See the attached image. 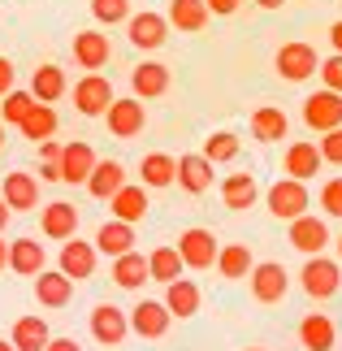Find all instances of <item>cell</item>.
Here are the masks:
<instances>
[{
    "label": "cell",
    "instance_id": "1",
    "mask_svg": "<svg viewBox=\"0 0 342 351\" xmlns=\"http://www.w3.org/2000/svg\"><path fill=\"white\" fill-rule=\"evenodd\" d=\"M265 204H269V213L278 221H295V217H304V213H308L312 199H308V186L299 182V178H282V182L269 186Z\"/></svg>",
    "mask_w": 342,
    "mask_h": 351
},
{
    "label": "cell",
    "instance_id": "2",
    "mask_svg": "<svg viewBox=\"0 0 342 351\" xmlns=\"http://www.w3.org/2000/svg\"><path fill=\"white\" fill-rule=\"evenodd\" d=\"M273 65H278V74L286 78V83H304V78L317 74V48L304 44V39H295V44H282L278 57H273Z\"/></svg>",
    "mask_w": 342,
    "mask_h": 351
},
{
    "label": "cell",
    "instance_id": "3",
    "mask_svg": "<svg viewBox=\"0 0 342 351\" xmlns=\"http://www.w3.org/2000/svg\"><path fill=\"white\" fill-rule=\"evenodd\" d=\"M217 234L204 230V226H191V230L178 234V256H182V269H212L217 261Z\"/></svg>",
    "mask_w": 342,
    "mask_h": 351
},
{
    "label": "cell",
    "instance_id": "4",
    "mask_svg": "<svg viewBox=\"0 0 342 351\" xmlns=\"http://www.w3.org/2000/svg\"><path fill=\"white\" fill-rule=\"evenodd\" d=\"M299 278H304V291L312 300H330V295H338V287H342V269H338V261H330V256H308Z\"/></svg>",
    "mask_w": 342,
    "mask_h": 351
},
{
    "label": "cell",
    "instance_id": "5",
    "mask_svg": "<svg viewBox=\"0 0 342 351\" xmlns=\"http://www.w3.org/2000/svg\"><path fill=\"white\" fill-rule=\"evenodd\" d=\"M126 35H130V44H134V48L156 52V48L169 39V22H165V13L143 9V13H130V18H126Z\"/></svg>",
    "mask_w": 342,
    "mask_h": 351
},
{
    "label": "cell",
    "instance_id": "6",
    "mask_svg": "<svg viewBox=\"0 0 342 351\" xmlns=\"http://www.w3.org/2000/svg\"><path fill=\"white\" fill-rule=\"evenodd\" d=\"M252 295L260 304H282L286 300V291H291V278H286V269L278 261H260L252 265Z\"/></svg>",
    "mask_w": 342,
    "mask_h": 351
},
{
    "label": "cell",
    "instance_id": "7",
    "mask_svg": "<svg viewBox=\"0 0 342 351\" xmlns=\"http://www.w3.org/2000/svg\"><path fill=\"white\" fill-rule=\"evenodd\" d=\"M113 83H108L104 74H87V78H78L74 83V104H78V113L83 117H104V109L113 104Z\"/></svg>",
    "mask_w": 342,
    "mask_h": 351
},
{
    "label": "cell",
    "instance_id": "8",
    "mask_svg": "<svg viewBox=\"0 0 342 351\" xmlns=\"http://www.w3.org/2000/svg\"><path fill=\"white\" fill-rule=\"evenodd\" d=\"M126 334H130V317L117 304H95V313H91V339L95 343L117 347V343H126Z\"/></svg>",
    "mask_w": 342,
    "mask_h": 351
},
{
    "label": "cell",
    "instance_id": "9",
    "mask_svg": "<svg viewBox=\"0 0 342 351\" xmlns=\"http://www.w3.org/2000/svg\"><path fill=\"white\" fill-rule=\"evenodd\" d=\"M126 317H130V330L139 334V339H165V330H169V321H173L169 308L160 304V300H139Z\"/></svg>",
    "mask_w": 342,
    "mask_h": 351
},
{
    "label": "cell",
    "instance_id": "10",
    "mask_svg": "<svg viewBox=\"0 0 342 351\" xmlns=\"http://www.w3.org/2000/svg\"><path fill=\"white\" fill-rule=\"evenodd\" d=\"M304 121L312 130H334L342 126V96L338 91H312V96L304 100Z\"/></svg>",
    "mask_w": 342,
    "mask_h": 351
},
{
    "label": "cell",
    "instance_id": "11",
    "mask_svg": "<svg viewBox=\"0 0 342 351\" xmlns=\"http://www.w3.org/2000/svg\"><path fill=\"white\" fill-rule=\"evenodd\" d=\"M104 117H108V130L117 134V139H134V134H143V126H147V113H143V100H113L104 109Z\"/></svg>",
    "mask_w": 342,
    "mask_h": 351
},
{
    "label": "cell",
    "instance_id": "12",
    "mask_svg": "<svg viewBox=\"0 0 342 351\" xmlns=\"http://www.w3.org/2000/svg\"><path fill=\"white\" fill-rule=\"evenodd\" d=\"M95 243H83V239H65V247H61V274L70 278V282H87L95 274Z\"/></svg>",
    "mask_w": 342,
    "mask_h": 351
},
{
    "label": "cell",
    "instance_id": "13",
    "mask_svg": "<svg viewBox=\"0 0 342 351\" xmlns=\"http://www.w3.org/2000/svg\"><path fill=\"white\" fill-rule=\"evenodd\" d=\"M325 243H330V226H325L321 217H312V213H304V217L291 221V247H299L304 256H321Z\"/></svg>",
    "mask_w": 342,
    "mask_h": 351
},
{
    "label": "cell",
    "instance_id": "14",
    "mask_svg": "<svg viewBox=\"0 0 342 351\" xmlns=\"http://www.w3.org/2000/svg\"><path fill=\"white\" fill-rule=\"evenodd\" d=\"M182 191L191 195H204L212 186V160L204 152H191V156H178V178H173Z\"/></svg>",
    "mask_w": 342,
    "mask_h": 351
},
{
    "label": "cell",
    "instance_id": "15",
    "mask_svg": "<svg viewBox=\"0 0 342 351\" xmlns=\"http://www.w3.org/2000/svg\"><path fill=\"white\" fill-rule=\"evenodd\" d=\"M130 87H134V100H156V96H165V91H169V65H160V61L134 65Z\"/></svg>",
    "mask_w": 342,
    "mask_h": 351
},
{
    "label": "cell",
    "instance_id": "16",
    "mask_svg": "<svg viewBox=\"0 0 342 351\" xmlns=\"http://www.w3.org/2000/svg\"><path fill=\"white\" fill-rule=\"evenodd\" d=\"M39 230H44L48 239H57V243L74 239V234H78V208H74V204H65V199L48 204L44 213H39Z\"/></svg>",
    "mask_w": 342,
    "mask_h": 351
},
{
    "label": "cell",
    "instance_id": "17",
    "mask_svg": "<svg viewBox=\"0 0 342 351\" xmlns=\"http://www.w3.org/2000/svg\"><path fill=\"white\" fill-rule=\"evenodd\" d=\"M74 295V282L61 274V269H39L35 274V300L44 308H65Z\"/></svg>",
    "mask_w": 342,
    "mask_h": 351
},
{
    "label": "cell",
    "instance_id": "18",
    "mask_svg": "<svg viewBox=\"0 0 342 351\" xmlns=\"http://www.w3.org/2000/svg\"><path fill=\"white\" fill-rule=\"evenodd\" d=\"M74 61L83 65L87 74L104 70V65H108V35H100V31H78L74 35Z\"/></svg>",
    "mask_w": 342,
    "mask_h": 351
},
{
    "label": "cell",
    "instance_id": "19",
    "mask_svg": "<svg viewBox=\"0 0 342 351\" xmlns=\"http://www.w3.org/2000/svg\"><path fill=\"white\" fill-rule=\"evenodd\" d=\"M108 208H113V221L139 226V221L147 217V208H152V204H147V191H143V186H130V182H126L113 199H108Z\"/></svg>",
    "mask_w": 342,
    "mask_h": 351
},
{
    "label": "cell",
    "instance_id": "20",
    "mask_svg": "<svg viewBox=\"0 0 342 351\" xmlns=\"http://www.w3.org/2000/svg\"><path fill=\"white\" fill-rule=\"evenodd\" d=\"M61 182H87V173L95 169V152H91V143H65L61 147Z\"/></svg>",
    "mask_w": 342,
    "mask_h": 351
},
{
    "label": "cell",
    "instance_id": "21",
    "mask_svg": "<svg viewBox=\"0 0 342 351\" xmlns=\"http://www.w3.org/2000/svg\"><path fill=\"white\" fill-rule=\"evenodd\" d=\"M83 186H87L95 199H113L121 186H126V169H121L117 160H95V169L87 173Z\"/></svg>",
    "mask_w": 342,
    "mask_h": 351
},
{
    "label": "cell",
    "instance_id": "22",
    "mask_svg": "<svg viewBox=\"0 0 342 351\" xmlns=\"http://www.w3.org/2000/svg\"><path fill=\"white\" fill-rule=\"evenodd\" d=\"M0 199L9 204V213H26L39 204V182L35 173H9L5 178V191H0Z\"/></svg>",
    "mask_w": 342,
    "mask_h": 351
},
{
    "label": "cell",
    "instance_id": "23",
    "mask_svg": "<svg viewBox=\"0 0 342 351\" xmlns=\"http://www.w3.org/2000/svg\"><path fill=\"white\" fill-rule=\"evenodd\" d=\"M160 304L169 308V317L186 321V317L199 313V287H195V282H186V278H173L169 287H165V300H160Z\"/></svg>",
    "mask_w": 342,
    "mask_h": 351
},
{
    "label": "cell",
    "instance_id": "24",
    "mask_svg": "<svg viewBox=\"0 0 342 351\" xmlns=\"http://www.w3.org/2000/svg\"><path fill=\"white\" fill-rule=\"evenodd\" d=\"M208 5L204 0H169V13H165V22L169 26H178V31H186V35H195V31H204L208 26Z\"/></svg>",
    "mask_w": 342,
    "mask_h": 351
},
{
    "label": "cell",
    "instance_id": "25",
    "mask_svg": "<svg viewBox=\"0 0 342 351\" xmlns=\"http://www.w3.org/2000/svg\"><path fill=\"white\" fill-rule=\"evenodd\" d=\"M321 152H317V143H291L286 147V173H291V178H299V182H308V178H317L321 173Z\"/></svg>",
    "mask_w": 342,
    "mask_h": 351
},
{
    "label": "cell",
    "instance_id": "26",
    "mask_svg": "<svg viewBox=\"0 0 342 351\" xmlns=\"http://www.w3.org/2000/svg\"><path fill=\"white\" fill-rule=\"evenodd\" d=\"M95 252H104V256H126L134 252V226L126 221H104L100 230H95Z\"/></svg>",
    "mask_w": 342,
    "mask_h": 351
},
{
    "label": "cell",
    "instance_id": "27",
    "mask_svg": "<svg viewBox=\"0 0 342 351\" xmlns=\"http://www.w3.org/2000/svg\"><path fill=\"white\" fill-rule=\"evenodd\" d=\"M286 130H291V121H286V113L278 104H260L252 113V134L260 143H278V139H286Z\"/></svg>",
    "mask_w": 342,
    "mask_h": 351
},
{
    "label": "cell",
    "instance_id": "28",
    "mask_svg": "<svg viewBox=\"0 0 342 351\" xmlns=\"http://www.w3.org/2000/svg\"><path fill=\"white\" fill-rule=\"evenodd\" d=\"M48 339H52V334H48L44 317H18V321H13V334H9V343L18 351H44Z\"/></svg>",
    "mask_w": 342,
    "mask_h": 351
},
{
    "label": "cell",
    "instance_id": "29",
    "mask_svg": "<svg viewBox=\"0 0 342 351\" xmlns=\"http://www.w3.org/2000/svg\"><path fill=\"white\" fill-rule=\"evenodd\" d=\"M334 321L325 317V313H312V317H304L299 321V343H304L308 351H330L334 347Z\"/></svg>",
    "mask_w": 342,
    "mask_h": 351
},
{
    "label": "cell",
    "instance_id": "30",
    "mask_svg": "<svg viewBox=\"0 0 342 351\" xmlns=\"http://www.w3.org/2000/svg\"><path fill=\"white\" fill-rule=\"evenodd\" d=\"M9 269L22 274V278H35L39 269H44V243H35V239L9 243Z\"/></svg>",
    "mask_w": 342,
    "mask_h": 351
},
{
    "label": "cell",
    "instance_id": "31",
    "mask_svg": "<svg viewBox=\"0 0 342 351\" xmlns=\"http://www.w3.org/2000/svg\"><path fill=\"white\" fill-rule=\"evenodd\" d=\"M221 199H225V208L243 213V208H252L260 199V186H256L252 173H230V178L221 182Z\"/></svg>",
    "mask_w": 342,
    "mask_h": 351
},
{
    "label": "cell",
    "instance_id": "32",
    "mask_svg": "<svg viewBox=\"0 0 342 351\" xmlns=\"http://www.w3.org/2000/svg\"><path fill=\"white\" fill-rule=\"evenodd\" d=\"M113 282L121 291H139L147 282V256L139 252H126V256H113Z\"/></svg>",
    "mask_w": 342,
    "mask_h": 351
},
{
    "label": "cell",
    "instance_id": "33",
    "mask_svg": "<svg viewBox=\"0 0 342 351\" xmlns=\"http://www.w3.org/2000/svg\"><path fill=\"white\" fill-rule=\"evenodd\" d=\"M31 96L39 104H52L65 96V70L61 65H39V70L31 74Z\"/></svg>",
    "mask_w": 342,
    "mask_h": 351
},
{
    "label": "cell",
    "instance_id": "34",
    "mask_svg": "<svg viewBox=\"0 0 342 351\" xmlns=\"http://www.w3.org/2000/svg\"><path fill=\"white\" fill-rule=\"evenodd\" d=\"M139 173H143V186H173L178 160H173L169 152H147L143 165H139Z\"/></svg>",
    "mask_w": 342,
    "mask_h": 351
},
{
    "label": "cell",
    "instance_id": "35",
    "mask_svg": "<svg viewBox=\"0 0 342 351\" xmlns=\"http://www.w3.org/2000/svg\"><path fill=\"white\" fill-rule=\"evenodd\" d=\"M18 130H22V139H35V143L52 139V134H57V113H52V104H35V109L22 117Z\"/></svg>",
    "mask_w": 342,
    "mask_h": 351
},
{
    "label": "cell",
    "instance_id": "36",
    "mask_svg": "<svg viewBox=\"0 0 342 351\" xmlns=\"http://www.w3.org/2000/svg\"><path fill=\"white\" fill-rule=\"evenodd\" d=\"M182 278V256H178V247H156L152 256H147V282H169Z\"/></svg>",
    "mask_w": 342,
    "mask_h": 351
},
{
    "label": "cell",
    "instance_id": "37",
    "mask_svg": "<svg viewBox=\"0 0 342 351\" xmlns=\"http://www.w3.org/2000/svg\"><path fill=\"white\" fill-rule=\"evenodd\" d=\"M212 265L221 269V278H234V282H239V278H247V274H252V265H256V261H252V252L243 247V243H230V247L217 252V261H212Z\"/></svg>",
    "mask_w": 342,
    "mask_h": 351
},
{
    "label": "cell",
    "instance_id": "38",
    "mask_svg": "<svg viewBox=\"0 0 342 351\" xmlns=\"http://www.w3.org/2000/svg\"><path fill=\"white\" fill-rule=\"evenodd\" d=\"M0 100H5V104H0V121H5V126H22V117L39 104L31 91H18V87H13L9 96H0Z\"/></svg>",
    "mask_w": 342,
    "mask_h": 351
},
{
    "label": "cell",
    "instance_id": "39",
    "mask_svg": "<svg viewBox=\"0 0 342 351\" xmlns=\"http://www.w3.org/2000/svg\"><path fill=\"white\" fill-rule=\"evenodd\" d=\"M204 156L212 160V165H225V160H234L239 156V134H230V130H217L204 139Z\"/></svg>",
    "mask_w": 342,
    "mask_h": 351
},
{
    "label": "cell",
    "instance_id": "40",
    "mask_svg": "<svg viewBox=\"0 0 342 351\" xmlns=\"http://www.w3.org/2000/svg\"><path fill=\"white\" fill-rule=\"evenodd\" d=\"M91 13L100 26H117L130 18V0H91Z\"/></svg>",
    "mask_w": 342,
    "mask_h": 351
},
{
    "label": "cell",
    "instance_id": "41",
    "mask_svg": "<svg viewBox=\"0 0 342 351\" xmlns=\"http://www.w3.org/2000/svg\"><path fill=\"white\" fill-rule=\"evenodd\" d=\"M317 152H321V160H325V165H342V126L325 130V139L317 143Z\"/></svg>",
    "mask_w": 342,
    "mask_h": 351
},
{
    "label": "cell",
    "instance_id": "42",
    "mask_svg": "<svg viewBox=\"0 0 342 351\" xmlns=\"http://www.w3.org/2000/svg\"><path fill=\"white\" fill-rule=\"evenodd\" d=\"M317 74H321L325 91H338V96H342V57H338V52H334L330 61H321V65H317Z\"/></svg>",
    "mask_w": 342,
    "mask_h": 351
},
{
    "label": "cell",
    "instance_id": "43",
    "mask_svg": "<svg viewBox=\"0 0 342 351\" xmlns=\"http://www.w3.org/2000/svg\"><path fill=\"white\" fill-rule=\"evenodd\" d=\"M321 208L330 213V217H342V178H330L321 186Z\"/></svg>",
    "mask_w": 342,
    "mask_h": 351
},
{
    "label": "cell",
    "instance_id": "44",
    "mask_svg": "<svg viewBox=\"0 0 342 351\" xmlns=\"http://www.w3.org/2000/svg\"><path fill=\"white\" fill-rule=\"evenodd\" d=\"M208 5V13H217V18H230V13H239L243 0H204Z\"/></svg>",
    "mask_w": 342,
    "mask_h": 351
},
{
    "label": "cell",
    "instance_id": "45",
    "mask_svg": "<svg viewBox=\"0 0 342 351\" xmlns=\"http://www.w3.org/2000/svg\"><path fill=\"white\" fill-rule=\"evenodd\" d=\"M9 91H13V61L0 57V96H9Z\"/></svg>",
    "mask_w": 342,
    "mask_h": 351
},
{
    "label": "cell",
    "instance_id": "46",
    "mask_svg": "<svg viewBox=\"0 0 342 351\" xmlns=\"http://www.w3.org/2000/svg\"><path fill=\"white\" fill-rule=\"evenodd\" d=\"M61 147H65V143H57V139H44V143H39V156H44V160H61Z\"/></svg>",
    "mask_w": 342,
    "mask_h": 351
},
{
    "label": "cell",
    "instance_id": "47",
    "mask_svg": "<svg viewBox=\"0 0 342 351\" xmlns=\"http://www.w3.org/2000/svg\"><path fill=\"white\" fill-rule=\"evenodd\" d=\"M39 178H44V182H61V165H57V160H44V169H39Z\"/></svg>",
    "mask_w": 342,
    "mask_h": 351
},
{
    "label": "cell",
    "instance_id": "48",
    "mask_svg": "<svg viewBox=\"0 0 342 351\" xmlns=\"http://www.w3.org/2000/svg\"><path fill=\"white\" fill-rule=\"evenodd\" d=\"M44 351H83V347H78L74 339H48V347Z\"/></svg>",
    "mask_w": 342,
    "mask_h": 351
},
{
    "label": "cell",
    "instance_id": "49",
    "mask_svg": "<svg viewBox=\"0 0 342 351\" xmlns=\"http://www.w3.org/2000/svg\"><path fill=\"white\" fill-rule=\"evenodd\" d=\"M330 44H334V52L342 57V22H334V26H330Z\"/></svg>",
    "mask_w": 342,
    "mask_h": 351
},
{
    "label": "cell",
    "instance_id": "50",
    "mask_svg": "<svg viewBox=\"0 0 342 351\" xmlns=\"http://www.w3.org/2000/svg\"><path fill=\"white\" fill-rule=\"evenodd\" d=\"M5 226H9V204L0 199V234H5Z\"/></svg>",
    "mask_w": 342,
    "mask_h": 351
},
{
    "label": "cell",
    "instance_id": "51",
    "mask_svg": "<svg viewBox=\"0 0 342 351\" xmlns=\"http://www.w3.org/2000/svg\"><path fill=\"white\" fill-rule=\"evenodd\" d=\"M5 265H9V243L0 239V269H5Z\"/></svg>",
    "mask_w": 342,
    "mask_h": 351
},
{
    "label": "cell",
    "instance_id": "52",
    "mask_svg": "<svg viewBox=\"0 0 342 351\" xmlns=\"http://www.w3.org/2000/svg\"><path fill=\"white\" fill-rule=\"evenodd\" d=\"M256 5H260V9H282L286 0H256Z\"/></svg>",
    "mask_w": 342,
    "mask_h": 351
},
{
    "label": "cell",
    "instance_id": "53",
    "mask_svg": "<svg viewBox=\"0 0 342 351\" xmlns=\"http://www.w3.org/2000/svg\"><path fill=\"white\" fill-rule=\"evenodd\" d=\"M0 351H18V347H13V343H5V339H0Z\"/></svg>",
    "mask_w": 342,
    "mask_h": 351
},
{
    "label": "cell",
    "instance_id": "54",
    "mask_svg": "<svg viewBox=\"0 0 342 351\" xmlns=\"http://www.w3.org/2000/svg\"><path fill=\"white\" fill-rule=\"evenodd\" d=\"M0 147H5V121H0Z\"/></svg>",
    "mask_w": 342,
    "mask_h": 351
},
{
    "label": "cell",
    "instance_id": "55",
    "mask_svg": "<svg viewBox=\"0 0 342 351\" xmlns=\"http://www.w3.org/2000/svg\"><path fill=\"white\" fill-rule=\"evenodd\" d=\"M338 261H342V239H338Z\"/></svg>",
    "mask_w": 342,
    "mask_h": 351
},
{
    "label": "cell",
    "instance_id": "56",
    "mask_svg": "<svg viewBox=\"0 0 342 351\" xmlns=\"http://www.w3.org/2000/svg\"><path fill=\"white\" fill-rule=\"evenodd\" d=\"M247 351H265V347H247Z\"/></svg>",
    "mask_w": 342,
    "mask_h": 351
}]
</instances>
